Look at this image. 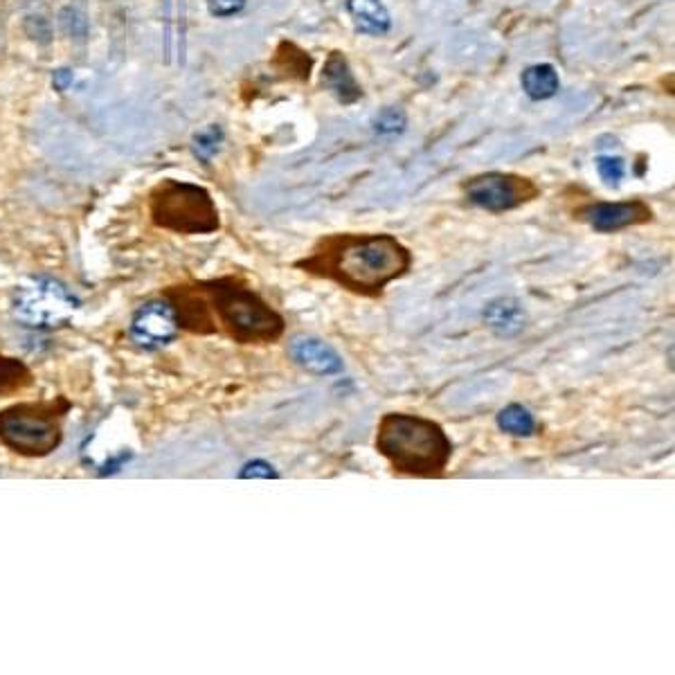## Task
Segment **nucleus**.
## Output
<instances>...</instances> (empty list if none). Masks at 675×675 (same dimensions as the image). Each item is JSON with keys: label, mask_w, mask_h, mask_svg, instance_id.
Returning <instances> with one entry per match:
<instances>
[{"label": "nucleus", "mask_w": 675, "mask_h": 675, "mask_svg": "<svg viewBox=\"0 0 675 675\" xmlns=\"http://www.w3.org/2000/svg\"><path fill=\"white\" fill-rule=\"evenodd\" d=\"M295 266L354 295L381 297L387 284L408 275L412 255L392 234H333Z\"/></svg>", "instance_id": "f257e3e1"}, {"label": "nucleus", "mask_w": 675, "mask_h": 675, "mask_svg": "<svg viewBox=\"0 0 675 675\" xmlns=\"http://www.w3.org/2000/svg\"><path fill=\"white\" fill-rule=\"evenodd\" d=\"M376 450L394 473L423 477H441L453 457V444L437 421L419 414L387 412L378 421Z\"/></svg>", "instance_id": "f03ea898"}, {"label": "nucleus", "mask_w": 675, "mask_h": 675, "mask_svg": "<svg viewBox=\"0 0 675 675\" xmlns=\"http://www.w3.org/2000/svg\"><path fill=\"white\" fill-rule=\"evenodd\" d=\"M198 288L210 306L216 331H225L239 345H270L284 336L282 315L234 277L212 279Z\"/></svg>", "instance_id": "7ed1b4c3"}, {"label": "nucleus", "mask_w": 675, "mask_h": 675, "mask_svg": "<svg viewBox=\"0 0 675 675\" xmlns=\"http://www.w3.org/2000/svg\"><path fill=\"white\" fill-rule=\"evenodd\" d=\"M68 410L63 399L12 405L0 412V439L18 455H50L61 444V419Z\"/></svg>", "instance_id": "20e7f679"}, {"label": "nucleus", "mask_w": 675, "mask_h": 675, "mask_svg": "<svg viewBox=\"0 0 675 675\" xmlns=\"http://www.w3.org/2000/svg\"><path fill=\"white\" fill-rule=\"evenodd\" d=\"M151 219L162 230L178 234H210L219 230V210L207 189L162 180L151 192Z\"/></svg>", "instance_id": "39448f33"}, {"label": "nucleus", "mask_w": 675, "mask_h": 675, "mask_svg": "<svg viewBox=\"0 0 675 675\" xmlns=\"http://www.w3.org/2000/svg\"><path fill=\"white\" fill-rule=\"evenodd\" d=\"M77 311V300L57 279L36 277L21 284L12 297L14 318L30 329L63 327Z\"/></svg>", "instance_id": "423d86ee"}, {"label": "nucleus", "mask_w": 675, "mask_h": 675, "mask_svg": "<svg viewBox=\"0 0 675 675\" xmlns=\"http://www.w3.org/2000/svg\"><path fill=\"white\" fill-rule=\"evenodd\" d=\"M464 189L468 201L489 212L513 210L538 194L536 185L529 183L527 178L498 174V171L468 180Z\"/></svg>", "instance_id": "0eeeda50"}, {"label": "nucleus", "mask_w": 675, "mask_h": 675, "mask_svg": "<svg viewBox=\"0 0 675 675\" xmlns=\"http://www.w3.org/2000/svg\"><path fill=\"white\" fill-rule=\"evenodd\" d=\"M180 329L178 315L169 300L147 302L135 311L131 320V338L138 347L156 349L176 338Z\"/></svg>", "instance_id": "6e6552de"}, {"label": "nucleus", "mask_w": 675, "mask_h": 675, "mask_svg": "<svg viewBox=\"0 0 675 675\" xmlns=\"http://www.w3.org/2000/svg\"><path fill=\"white\" fill-rule=\"evenodd\" d=\"M581 219L597 232H619L630 225H642L653 219L651 207L644 201L594 203L581 212Z\"/></svg>", "instance_id": "1a4fd4ad"}, {"label": "nucleus", "mask_w": 675, "mask_h": 675, "mask_svg": "<svg viewBox=\"0 0 675 675\" xmlns=\"http://www.w3.org/2000/svg\"><path fill=\"white\" fill-rule=\"evenodd\" d=\"M288 356L293 358L295 365H300L304 372L313 376H333L345 369L338 351L313 336H295L288 342Z\"/></svg>", "instance_id": "9d476101"}, {"label": "nucleus", "mask_w": 675, "mask_h": 675, "mask_svg": "<svg viewBox=\"0 0 675 675\" xmlns=\"http://www.w3.org/2000/svg\"><path fill=\"white\" fill-rule=\"evenodd\" d=\"M347 12L356 30L369 36H381L392 25L390 12H387L381 0H347Z\"/></svg>", "instance_id": "9b49d317"}, {"label": "nucleus", "mask_w": 675, "mask_h": 675, "mask_svg": "<svg viewBox=\"0 0 675 675\" xmlns=\"http://www.w3.org/2000/svg\"><path fill=\"white\" fill-rule=\"evenodd\" d=\"M484 320L493 331H498L500 336H513V333H518L525 327V311H522L518 300L500 297V300L486 306Z\"/></svg>", "instance_id": "f8f14e48"}, {"label": "nucleus", "mask_w": 675, "mask_h": 675, "mask_svg": "<svg viewBox=\"0 0 675 675\" xmlns=\"http://www.w3.org/2000/svg\"><path fill=\"white\" fill-rule=\"evenodd\" d=\"M322 79H324V84H327V88L340 99L342 104H351L360 97V88L356 84V79H354V75H351L345 57H340L338 52L333 54V57L327 61V66H324V77Z\"/></svg>", "instance_id": "ddd939ff"}, {"label": "nucleus", "mask_w": 675, "mask_h": 675, "mask_svg": "<svg viewBox=\"0 0 675 675\" xmlns=\"http://www.w3.org/2000/svg\"><path fill=\"white\" fill-rule=\"evenodd\" d=\"M522 90H525L529 99H549L558 93L561 88V79H558V72L554 66L549 63H536V66H529L520 77Z\"/></svg>", "instance_id": "4468645a"}, {"label": "nucleus", "mask_w": 675, "mask_h": 675, "mask_svg": "<svg viewBox=\"0 0 675 675\" xmlns=\"http://www.w3.org/2000/svg\"><path fill=\"white\" fill-rule=\"evenodd\" d=\"M498 428L513 437H531L536 432V419L525 405L511 403L498 414Z\"/></svg>", "instance_id": "2eb2a0df"}, {"label": "nucleus", "mask_w": 675, "mask_h": 675, "mask_svg": "<svg viewBox=\"0 0 675 675\" xmlns=\"http://www.w3.org/2000/svg\"><path fill=\"white\" fill-rule=\"evenodd\" d=\"M32 385V374L21 360L0 356V396H9Z\"/></svg>", "instance_id": "dca6fc26"}, {"label": "nucleus", "mask_w": 675, "mask_h": 675, "mask_svg": "<svg viewBox=\"0 0 675 675\" xmlns=\"http://www.w3.org/2000/svg\"><path fill=\"white\" fill-rule=\"evenodd\" d=\"M597 171L608 185H619V180L624 178V174H626V167H624V160H621V158L599 156L597 158Z\"/></svg>", "instance_id": "f3484780"}, {"label": "nucleus", "mask_w": 675, "mask_h": 675, "mask_svg": "<svg viewBox=\"0 0 675 675\" xmlns=\"http://www.w3.org/2000/svg\"><path fill=\"white\" fill-rule=\"evenodd\" d=\"M210 14L216 18H228L239 14L243 7H246V0H205Z\"/></svg>", "instance_id": "a211bd4d"}, {"label": "nucleus", "mask_w": 675, "mask_h": 675, "mask_svg": "<svg viewBox=\"0 0 675 675\" xmlns=\"http://www.w3.org/2000/svg\"><path fill=\"white\" fill-rule=\"evenodd\" d=\"M239 477H243V480H246V477H264V480H270V477H273V480H275V477H279V473L275 471L273 464L255 459V462L243 466V471L239 473Z\"/></svg>", "instance_id": "6ab92c4d"}, {"label": "nucleus", "mask_w": 675, "mask_h": 675, "mask_svg": "<svg viewBox=\"0 0 675 675\" xmlns=\"http://www.w3.org/2000/svg\"><path fill=\"white\" fill-rule=\"evenodd\" d=\"M403 115L401 113H396V111H385L381 117H378L376 120V129L378 131H396V129H401L403 126Z\"/></svg>", "instance_id": "aec40b11"}, {"label": "nucleus", "mask_w": 675, "mask_h": 675, "mask_svg": "<svg viewBox=\"0 0 675 675\" xmlns=\"http://www.w3.org/2000/svg\"><path fill=\"white\" fill-rule=\"evenodd\" d=\"M219 138H221L219 129H210L207 133H201L196 138V151L201 153V156H205V149H210V153L216 151V147H219V144H216V142H219Z\"/></svg>", "instance_id": "412c9836"}, {"label": "nucleus", "mask_w": 675, "mask_h": 675, "mask_svg": "<svg viewBox=\"0 0 675 675\" xmlns=\"http://www.w3.org/2000/svg\"><path fill=\"white\" fill-rule=\"evenodd\" d=\"M72 81V75L68 70H59L57 75H54V86H57L59 90H66V86Z\"/></svg>", "instance_id": "4be33fe9"}]
</instances>
